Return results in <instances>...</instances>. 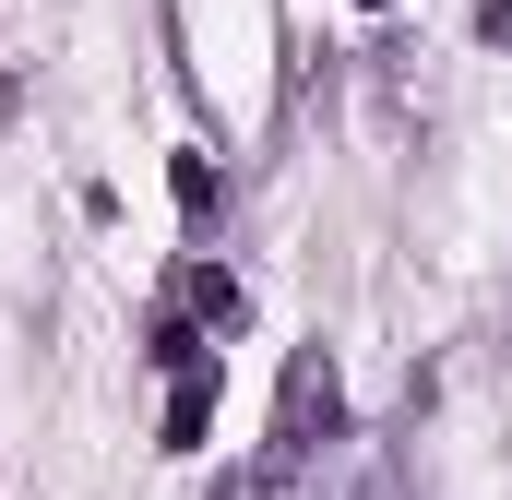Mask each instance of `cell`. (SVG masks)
I'll return each mask as SVG.
<instances>
[{"mask_svg": "<svg viewBox=\"0 0 512 500\" xmlns=\"http://www.w3.org/2000/svg\"><path fill=\"white\" fill-rule=\"evenodd\" d=\"M334 429H346V381H334V358H322V346H298V358H286V381H274V429H262L251 465L274 477V489H298V477H310V453H322Z\"/></svg>", "mask_w": 512, "mask_h": 500, "instance_id": "cell-1", "label": "cell"}, {"mask_svg": "<svg viewBox=\"0 0 512 500\" xmlns=\"http://www.w3.org/2000/svg\"><path fill=\"white\" fill-rule=\"evenodd\" d=\"M179 310H191V322H203V334L227 346V334L251 322V286H239L227 262H179Z\"/></svg>", "mask_w": 512, "mask_h": 500, "instance_id": "cell-2", "label": "cell"}, {"mask_svg": "<svg viewBox=\"0 0 512 500\" xmlns=\"http://www.w3.org/2000/svg\"><path fill=\"white\" fill-rule=\"evenodd\" d=\"M215 393H227V370H215V358L167 381V453H203V441H215Z\"/></svg>", "mask_w": 512, "mask_h": 500, "instance_id": "cell-3", "label": "cell"}, {"mask_svg": "<svg viewBox=\"0 0 512 500\" xmlns=\"http://www.w3.org/2000/svg\"><path fill=\"white\" fill-rule=\"evenodd\" d=\"M167 191H179V227H191V239L227 215V179H215V155H203V143H179V155H167Z\"/></svg>", "mask_w": 512, "mask_h": 500, "instance_id": "cell-4", "label": "cell"}, {"mask_svg": "<svg viewBox=\"0 0 512 500\" xmlns=\"http://www.w3.org/2000/svg\"><path fill=\"white\" fill-rule=\"evenodd\" d=\"M143 358H155V370L179 381V370H203V358H215V334H203V322H191V310H179V298H167V310H155V322H143Z\"/></svg>", "mask_w": 512, "mask_h": 500, "instance_id": "cell-5", "label": "cell"}, {"mask_svg": "<svg viewBox=\"0 0 512 500\" xmlns=\"http://www.w3.org/2000/svg\"><path fill=\"white\" fill-rule=\"evenodd\" d=\"M215 500H286V489H274L262 465H239V477H215Z\"/></svg>", "mask_w": 512, "mask_h": 500, "instance_id": "cell-6", "label": "cell"}, {"mask_svg": "<svg viewBox=\"0 0 512 500\" xmlns=\"http://www.w3.org/2000/svg\"><path fill=\"white\" fill-rule=\"evenodd\" d=\"M477 36H489V48H512V0H477Z\"/></svg>", "mask_w": 512, "mask_h": 500, "instance_id": "cell-7", "label": "cell"}, {"mask_svg": "<svg viewBox=\"0 0 512 500\" xmlns=\"http://www.w3.org/2000/svg\"><path fill=\"white\" fill-rule=\"evenodd\" d=\"M358 12H393V0H358Z\"/></svg>", "mask_w": 512, "mask_h": 500, "instance_id": "cell-8", "label": "cell"}]
</instances>
